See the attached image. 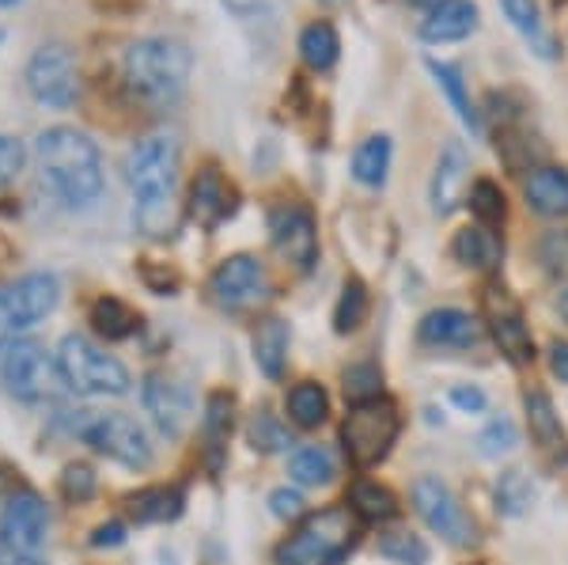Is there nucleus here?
Wrapping results in <instances>:
<instances>
[{"instance_id":"nucleus-1","label":"nucleus","mask_w":568,"mask_h":565,"mask_svg":"<svg viewBox=\"0 0 568 565\" xmlns=\"http://www.w3.org/2000/svg\"><path fill=\"white\" fill-rule=\"evenodd\" d=\"M125 179L133 190V221L149 240H163L179 228V144L168 133L136 141L125 157Z\"/></svg>"},{"instance_id":"nucleus-2","label":"nucleus","mask_w":568,"mask_h":565,"mask_svg":"<svg viewBox=\"0 0 568 565\" xmlns=\"http://www.w3.org/2000/svg\"><path fill=\"white\" fill-rule=\"evenodd\" d=\"M39 168L45 186L72 209L103 194V157L95 141L72 125H53L39 137Z\"/></svg>"},{"instance_id":"nucleus-3","label":"nucleus","mask_w":568,"mask_h":565,"mask_svg":"<svg viewBox=\"0 0 568 565\" xmlns=\"http://www.w3.org/2000/svg\"><path fill=\"white\" fill-rule=\"evenodd\" d=\"M190 69H194V58L179 39H141L125 50L122 61L125 84L136 99L152 107L179 99L190 80Z\"/></svg>"},{"instance_id":"nucleus-4","label":"nucleus","mask_w":568,"mask_h":565,"mask_svg":"<svg viewBox=\"0 0 568 565\" xmlns=\"http://www.w3.org/2000/svg\"><path fill=\"white\" fill-rule=\"evenodd\" d=\"M356 539H361V516L353 508H318L277 546V565H342Z\"/></svg>"},{"instance_id":"nucleus-5","label":"nucleus","mask_w":568,"mask_h":565,"mask_svg":"<svg viewBox=\"0 0 568 565\" xmlns=\"http://www.w3.org/2000/svg\"><path fill=\"white\" fill-rule=\"evenodd\" d=\"M58 376L65 380L77 395H125L130 391V372L118 357L88 342L84 334H69L58 350Z\"/></svg>"},{"instance_id":"nucleus-6","label":"nucleus","mask_w":568,"mask_h":565,"mask_svg":"<svg viewBox=\"0 0 568 565\" xmlns=\"http://www.w3.org/2000/svg\"><path fill=\"white\" fill-rule=\"evenodd\" d=\"M398 441V410L390 403H364L345 414L342 444L353 467H375Z\"/></svg>"},{"instance_id":"nucleus-7","label":"nucleus","mask_w":568,"mask_h":565,"mask_svg":"<svg viewBox=\"0 0 568 565\" xmlns=\"http://www.w3.org/2000/svg\"><path fill=\"white\" fill-rule=\"evenodd\" d=\"M27 88L39 103L53 107V111H65L80 99V72L77 58L65 42H45L31 53L27 61Z\"/></svg>"},{"instance_id":"nucleus-8","label":"nucleus","mask_w":568,"mask_h":565,"mask_svg":"<svg viewBox=\"0 0 568 565\" xmlns=\"http://www.w3.org/2000/svg\"><path fill=\"white\" fill-rule=\"evenodd\" d=\"M58 307V278L53 273H27L0 289V339H16L27 326L42 323Z\"/></svg>"},{"instance_id":"nucleus-9","label":"nucleus","mask_w":568,"mask_h":565,"mask_svg":"<svg viewBox=\"0 0 568 565\" xmlns=\"http://www.w3.org/2000/svg\"><path fill=\"white\" fill-rule=\"evenodd\" d=\"M414 505L439 539H447L452 546H470L478 535H474V521L466 516V508L459 505V497L452 494L447 482H439L433 475L414 482Z\"/></svg>"},{"instance_id":"nucleus-10","label":"nucleus","mask_w":568,"mask_h":565,"mask_svg":"<svg viewBox=\"0 0 568 565\" xmlns=\"http://www.w3.org/2000/svg\"><path fill=\"white\" fill-rule=\"evenodd\" d=\"M80 436L106 460H118L125 467H149L152 463V448L149 436H144L141 425L125 414H95L80 425Z\"/></svg>"},{"instance_id":"nucleus-11","label":"nucleus","mask_w":568,"mask_h":565,"mask_svg":"<svg viewBox=\"0 0 568 565\" xmlns=\"http://www.w3.org/2000/svg\"><path fill=\"white\" fill-rule=\"evenodd\" d=\"M213 300L220 307H232V312H243V307L262 304L265 293H270V278H265L262 262L251 259V254H235V259L220 262L213 281Z\"/></svg>"},{"instance_id":"nucleus-12","label":"nucleus","mask_w":568,"mask_h":565,"mask_svg":"<svg viewBox=\"0 0 568 565\" xmlns=\"http://www.w3.org/2000/svg\"><path fill=\"white\" fill-rule=\"evenodd\" d=\"M270 235L273 248L281 251V259H288L292 266L307 270L318 254V235H315V221L304 205H277L270 213Z\"/></svg>"},{"instance_id":"nucleus-13","label":"nucleus","mask_w":568,"mask_h":565,"mask_svg":"<svg viewBox=\"0 0 568 565\" xmlns=\"http://www.w3.org/2000/svg\"><path fill=\"white\" fill-rule=\"evenodd\" d=\"M45 527H50V513H45L39 494H16L8 497L4 513H0V535L16 554H34L45 543Z\"/></svg>"},{"instance_id":"nucleus-14","label":"nucleus","mask_w":568,"mask_h":565,"mask_svg":"<svg viewBox=\"0 0 568 565\" xmlns=\"http://www.w3.org/2000/svg\"><path fill=\"white\" fill-rule=\"evenodd\" d=\"M4 384L12 387L16 398H42L53 384V364L45 357V350L39 342H12L4 357Z\"/></svg>"},{"instance_id":"nucleus-15","label":"nucleus","mask_w":568,"mask_h":565,"mask_svg":"<svg viewBox=\"0 0 568 565\" xmlns=\"http://www.w3.org/2000/svg\"><path fill=\"white\" fill-rule=\"evenodd\" d=\"M485 307H489V326H493V339H497L500 353L516 364H527L535 357V342H530V331L519 315V307L511 304L504 293H489L485 296Z\"/></svg>"},{"instance_id":"nucleus-16","label":"nucleus","mask_w":568,"mask_h":565,"mask_svg":"<svg viewBox=\"0 0 568 565\" xmlns=\"http://www.w3.org/2000/svg\"><path fill=\"white\" fill-rule=\"evenodd\" d=\"M478 27V8L470 0H425L420 39L425 42H459Z\"/></svg>"},{"instance_id":"nucleus-17","label":"nucleus","mask_w":568,"mask_h":565,"mask_svg":"<svg viewBox=\"0 0 568 565\" xmlns=\"http://www.w3.org/2000/svg\"><path fill=\"white\" fill-rule=\"evenodd\" d=\"M144 406H149L155 425H160L168 436H182V430H186V422H190V410H194L190 391L168 376L144 380Z\"/></svg>"},{"instance_id":"nucleus-18","label":"nucleus","mask_w":568,"mask_h":565,"mask_svg":"<svg viewBox=\"0 0 568 565\" xmlns=\"http://www.w3.org/2000/svg\"><path fill=\"white\" fill-rule=\"evenodd\" d=\"M478 323L470 315L459 312V307H439V312H428L417 326L420 345H436V350H470L478 342Z\"/></svg>"},{"instance_id":"nucleus-19","label":"nucleus","mask_w":568,"mask_h":565,"mask_svg":"<svg viewBox=\"0 0 568 565\" xmlns=\"http://www.w3.org/2000/svg\"><path fill=\"white\" fill-rule=\"evenodd\" d=\"M235 209V190L227 186L224 175L216 168H205L194 179V190H190V213L201 228H216L232 216Z\"/></svg>"},{"instance_id":"nucleus-20","label":"nucleus","mask_w":568,"mask_h":565,"mask_svg":"<svg viewBox=\"0 0 568 565\" xmlns=\"http://www.w3.org/2000/svg\"><path fill=\"white\" fill-rule=\"evenodd\" d=\"M466 171H470V160H466V152L452 141L444 149V157H439L436 175H433V209L439 216L455 213V205H459V198H463Z\"/></svg>"},{"instance_id":"nucleus-21","label":"nucleus","mask_w":568,"mask_h":565,"mask_svg":"<svg viewBox=\"0 0 568 565\" xmlns=\"http://www.w3.org/2000/svg\"><path fill=\"white\" fill-rule=\"evenodd\" d=\"M500 8H504V16L511 20V27L524 34V42L538 53V58H542V61L557 58V42H554V34H549V27H546L535 0H500Z\"/></svg>"},{"instance_id":"nucleus-22","label":"nucleus","mask_w":568,"mask_h":565,"mask_svg":"<svg viewBox=\"0 0 568 565\" xmlns=\"http://www.w3.org/2000/svg\"><path fill=\"white\" fill-rule=\"evenodd\" d=\"M527 205L542 216L568 213V171L565 168H538L527 179Z\"/></svg>"},{"instance_id":"nucleus-23","label":"nucleus","mask_w":568,"mask_h":565,"mask_svg":"<svg viewBox=\"0 0 568 565\" xmlns=\"http://www.w3.org/2000/svg\"><path fill=\"white\" fill-rule=\"evenodd\" d=\"M452 254L470 270H497L500 266V240L485 224H474L455 235Z\"/></svg>"},{"instance_id":"nucleus-24","label":"nucleus","mask_w":568,"mask_h":565,"mask_svg":"<svg viewBox=\"0 0 568 565\" xmlns=\"http://www.w3.org/2000/svg\"><path fill=\"white\" fill-rule=\"evenodd\" d=\"M182 505H186L182 490L155 486V490H141V494L130 497V516L136 524H168V521H179Z\"/></svg>"},{"instance_id":"nucleus-25","label":"nucleus","mask_w":568,"mask_h":565,"mask_svg":"<svg viewBox=\"0 0 568 565\" xmlns=\"http://www.w3.org/2000/svg\"><path fill=\"white\" fill-rule=\"evenodd\" d=\"M254 361L270 380H277L284 372V361H288V326L281 319H265L254 334Z\"/></svg>"},{"instance_id":"nucleus-26","label":"nucleus","mask_w":568,"mask_h":565,"mask_svg":"<svg viewBox=\"0 0 568 565\" xmlns=\"http://www.w3.org/2000/svg\"><path fill=\"white\" fill-rule=\"evenodd\" d=\"M349 508L356 516H361V524H383V521H394L398 516V501L387 486H379V482H356L349 490Z\"/></svg>"},{"instance_id":"nucleus-27","label":"nucleus","mask_w":568,"mask_h":565,"mask_svg":"<svg viewBox=\"0 0 568 565\" xmlns=\"http://www.w3.org/2000/svg\"><path fill=\"white\" fill-rule=\"evenodd\" d=\"M387 168H390V141L383 133L368 137L353 152V179L364 182V186H383L387 182Z\"/></svg>"},{"instance_id":"nucleus-28","label":"nucleus","mask_w":568,"mask_h":565,"mask_svg":"<svg viewBox=\"0 0 568 565\" xmlns=\"http://www.w3.org/2000/svg\"><path fill=\"white\" fill-rule=\"evenodd\" d=\"M329 414V398L318 384H296L288 391V417L300 430H318Z\"/></svg>"},{"instance_id":"nucleus-29","label":"nucleus","mask_w":568,"mask_h":565,"mask_svg":"<svg viewBox=\"0 0 568 565\" xmlns=\"http://www.w3.org/2000/svg\"><path fill=\"white\" fill-rule=\"evenodd\" d=\"M91 323H95V331L103 334L106 342L130 339L136 326H141L130 307H125L122 300H114V296H103V300H95V304H91Z\"/></svg>"},{"instance_id":"nucleus-30","label":"nucleus","mask_w":568,"mask_h":565,"mask_svg":"<svg viewBox=\"0 0 568 565\" xmlns=\"http://www.w3.org/2000/svg\"><path fill=\"white\" fill-rule=\"evenodd\" d=\"M337 50H342V42H337V31L329 23H311L304 27V34H300V58L315 72H326L334 65Z\"/></svg>"},{"instance_id":"nucleus-31","label":"nucleus","mask_w":568,"mask_h":565,"mask_svg":"<svg viewBox=\"0 0 568 565\" xmlns=\"http://www.w3.org/2000/svg\"><path fill=\"white\" fill-rule=\"evenodd\" d=\"M288 475L300 486H326L334 478V460H329L326 448H300L288 460Z\"/></svg>"},{"instance_id":"nucleus-32","label":"nucleus","mask_w":568,"mask_h":565,"mask_svg":"<svg viewBox=\"0 0 568 565\" xmlns=\"http://www.w3.org/2000/svg\"><path fill=\"white\" fill-rule=\"evenodd\" d=\"M524 406H527L530 433H535L538 441L546 444V448H557V444H561V422H557V414H554V403H549V395H542V391H527Z\"/></svg>"},{"instance_id":"nucleus-33","label":"nucleus","mask_w":568,"mask_h":565,"mask_svg":"<svg viewBox=\"0 0 568 565\" xmlns=\"http://www.w3.org/2000/svg\"><path fill=\"white\" fill-rule=\"evenodd\" d=\"M364 315H368V289L353 278V281H345L342 300H337V307H334V331L353 334L356 326L364 323Z\"/></svg>"},{"instance_id":"nucleus-34","label":"nucleus","mask_w":568,"mask_h":565,"mask_svg":"<svg viewBox=\"0 0 568 565\" xmlns=\"http://www.w3.org/2000/svg\"><path fill=\"white\" fill-rule=\"evenodd\" d=\"M428 72L439 80V88L447 91V99H452L455 114L463 118V125H470V133H478V114H474L470 99H466V88H463V77L455 65H444V61H428Z\"/></svg>"},{"instance_id":"nucleus-35","label":"nucleus","mask_w":568,"mask_h":565,"mask_svg":"<svg viewBox=\"0 0 568 565\" xmlns=\"http://www.w3.org/2000/svg\"><path fill=\"white\" fill-rule=\"evenodd\" d=\"M227 430H232V398L213 395L205 406V441H209V460H213V467L220 463V448H224V441H227Z\"/></svg>"},{"instance_id":"nucleus-36","label":"nucleus","mask_w":568,"mask_h":565,"mask_svg":"<svg viewBox=\"0 0 568 565\" xmlns=\"http://www.w3.org/2000/svg\"><path fill=\"white\" fill-rule=\"evenodd\" d=\"M379 554L398 565H425L428 562V546L414 532H387L379 539Z\"/></svg>"},{"instance_id":"nucleus-37","label":"nucleus","mask_w":568,"mask_h":565,"mask_svg":"<svg viewBox=\"0 0 568 565\" xmlns=\"http://www.w3.org/2000/svg\"><path fill=\"white\" fill-rule=\"evenodd\" d=\"M497 508L504 516H524L530 508V478L524 471H504L497 482Z\"/></svg>"},{"instance_id":"nucleus-38","label":"nucleus","mask_w":568,"mask_h":565,"mask_svg":"<svg viewBox=\"0 0 568 565\" xmlns=\"http://www.w3.org/2000/svg\"><path fill=\"white\" fill-rule=\"evenodd\" d=\"M379 395H383V376L375 364H353V369L345 372V398H349L353 406L379 403Z\"/></svg>"},{"instance_id":"nucleus-39","label":"nucleus","mask_w":568,"mask_h":565,"mask_svg":"<svg viewBox=\"0 0 568 565\" xmlns=\"http://www.w3.org/2000/svg\"><path fill=\"white\" fill-rule=\"evenodd\" d=\"M470 209H474V216L489 228V224H500L504 221V213H508V205H504V194H500V186L493 179H478L470 186Z\"/></svg>"},{"instance_id":"nucleus-40","label":"nucleus","mask_w":568,"mask_h":565,"mask_svg":"<svg viewBox=\"0 0 568 565\" xmlns=\"http://www.w3.org/2000/svg\"><path fill=\"white\" fill-rule=\"evenodd\" d=\"M251 444L258 452H281V448H288V433L277 425V417L270 414V410H258V414L251 417Z\"/></svg>"},{"instance_id":"nucleus-41","label":"nucleus","mask_w":568,"mask_h":565,"mask_svg":"<svg viewBox=\"0 0 568 565\" xmlns=\"http://www.w3.org/2000/svg\"><path fill=\"white\" fill-rule=\"evenodd\" d=\"M478 444H481L485 455H504V452H511L519 444V433H516V425H511L508 417H497V422L485 425Z\"/></svg>"},{"instance_id":"nucleus-42","label":"nucleus","mask_w":568,"mask_h":565,"mask_svg":"<svg viewBox=\"0 0 568 565\" xmlns=\"http://www.w3.org/2000/svg\"><path fill=\"white\" fill-rule=\"evenodd\" d=\"M538 259L546 262L549 273L568 278V232H549L546 240L538 243Z\"/></svg>"},{"instance_id":"nucleus-43","label":"nucleus","mask_w":568,"mask_h":565,"mask_svg":"<svg viewBox=\"0 0 568 565\" xmlns=\"http://www.w3.org/2000/svg\"><path fill=\"white\" fill-rule=\"evenodd\" d=\"M61 494L69 501H88L95 494V475H91V467H84V463L65 467V475H61Z\"/></svg>"},{"instance_id":"nucleus-44","label":"nucleus","mask_w":568,"mask_h":565,"mask_svg":"<svg viewBox=\"0 0 568 565\" xmlns=\"http://www.w3.org/2000/svg\"><path fill=\"white\" fill-rule=\"evenodd\" d=\"M23 160H27V152H23V141H20V137L0 133V186L20 175V171H23Z\"/></svg>"},{"instance_id":"nucleus-45","label":"nucleus","mask_w":568,"mask_h":565,"mask_svg":"<svg viewBox=\"0 0 568 565\" xmlns=\"http://www.w3.org/2000/svg\"><path fill=\"white\" fill-rule=\"evenodd\" d=\"M270 508H273V516H281V521H296V516L304 513V501H300L296 490H273Z\"/></svg>"},{"instance_id":"nucleus-46","label":"nucleus","mask_w":568,"mask_h":565,"mask_svg":"<svg viewBox=\"0 0 568 565\" xmlns=\"http://www.w3.org/2000/svg\"><path fill=\"white\" fill-rule=\"evenodd\" d=\"M452 403L459 406V410H466V414H481V410H485V391H478V387H455L452 391Z\"/></svg>"},{"instance_id":"nucleus-47","label":"nucleus","mask_w":568,"mask_h":565,"mask_svg":"<svg viewBox=\"0 0 568 565\" xmlns=\"http://www.w3.org/2000/svg\"><path fill=\"white\" fill-rule=\"evenodd\" d=\"M122 543H125V527L114 521L95 527V535H91V546H122Z\"/></svg>"},{"instance_id":"nucleus-48","label":"nucleus","mask_w":568,"mask_h":565,"mask_svg":"<svg viewBox=\"0 0 568 565\" xmlns=\"http://www.w3.org/2000/svg\"><path fill=\"white\" fill-rule=\"evenodd\" d=\"M549 369H554L557 380H565V384H568V342L549 345Z\"/></svg>"},{"instance_id":"nucleus-49","label":"nucleus","mask_w":568,"mask_h":565,"mask_svg":"<svg viewBox=\"0 0 568 565\" xmlns=\"http://www.w3.org/2000/svg\"><path fill=\"white\" fill-rule=\"evenodd\" d=\"M227 8H232L235 16H243V20H251L254 12H262L265 8V0H224Z\"/></svg>"},{"instance_id":"nucleus-50","label":"nucleus","mask_w":568,"mask_h":565,"mask_svg":"<svg viewBox=\"0 0 568 565\" xmlns=\"http://www.w3.org/2000/svg\"><path fill=\"white\" fill-rule=\"evenodd\" d=\"M554 304H557V312H561V315H565V323H568V289H561V293H557Z\"/></svg>"},{"instance_id":"nucleus-51","label":"nucleus","mask_w":568,"mask_h":565,"mask_svg":"<svg viewBox=\"0 0 568 565\" xmlns=\"http://www.w3.org/2000/svg\"><path fill=\"white\" fill-rule=\"evenodd\" d=\"M12 565H45V562L31 558V554H20V558H12Z\"/></svg>"},{"instance_id":"nucleus-52","label":"nucleus","mask_w":568,"mask_h":565,"mask_svg":"<svg viewBox=\"0 0 568 565\" xmlns=\"http://www.w3.org/2000/svg\"><path fill=\"white\" fill-rule=\"evenodd\" d=\"M323 4H345V0H323Z\"/></svg>"},{"instance_id":"nucleus-53","label":"nucleus","mask_w":568,"mask_h":565,"mask_svg":"<svg viewBox=\"0 0 568 565\" xmlns=\"http://www.w3.org/2000/svg\"><path fill=\"white\" fill-rule=\"evenodd\" d=\"M8 4H16V0H0V8H8Z\"/></svg>"}]
</instances>
